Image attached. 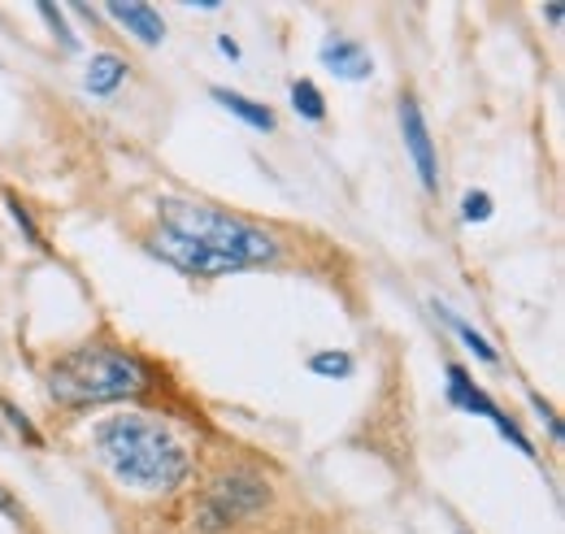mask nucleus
Segmentation results:
<instances>
[{
    "mask_svg": "<svg viewBox=\"0 0 565 534\" xmlns=\"http://www.w3.org/2000/svg\"><path fill=\"white\" fill-rule=\"evenodd\" d=\"M143 387H148V365L105 343H83L62 361H53L49 370V396L71 408L127 400V396H140Z\"/></svg>",
    "mask_w": 565,
    "mask_h": 534,
    "instance_id": "2",
    "label": "nucleus"
},
{
    "mask_svg": "<svg viewBox=\"0 0 565 534\" xmlns=\"http://www.w3.org/2000/svg\"><path fill=\"white\" fill-rule=\"evenodd\" d=\"M322 66L331 70L335 78L361 83V78L374 74V57L365 53V44H356L349 35H327V40H322Z\"/></svg>",
    "mask_w": 565,
    "mask_h": 534,
    "instance_id": "8",
    "label": "nucleus"
},
{
    "mask_svg": "<svg viewBox=\"0 0 565 534\" xmlns=\"http://www.w3.org/2000/svg\"><path fill=\"white\" fill-rule=\"evenodd\" d=\"M461 217H466V222H488V217H492V196H488V192H466Z\"/></svg>",
    "mask_w": 565,
    "mask_h": 534,
    "instance_id": "16",
    "label": "nucleus"
},
{
    "mask_svg": "<svg viewBox=\"0 0 565 534\" xmlns=\"http://www.w3.org/2000/svg\"><path fill=\"white\" fill-rule=\"evenodd\" d=\"M309 370L322 374V378H349L353 374V356L349 352H313L309 356Z\"/></svg>",
    "mask_w": 565,
    "mask_h": 534,
    "instance_id": "14",
    "label": "nucleus"
},
{
    "mask_svg": "<svg viewBox=\"0 0 565 534\" xmlns=\"http://www.w3.org/2000/svg\"><path fill=\"white\" fill-rule=\"evenodd\" d=\"M435 318H439V322H448L452 331L461 334V343H466V348H470V352H475L479 361H488V365H495V361H500V356H495V348H492V343H488L483 334L475 331V327H470L466 318H457L452 309H444V305H435Z\"/></svg>",
    "mask_w": 565,
    "mask_h": 534,
    "instance_id": "12",
    "label": "nucleus"
},
{
    "mask_svg": "<svg viewBox=\"0 0 565 534\" xmlns=\"http://www.w3.org/2000/svg\"><path fill=\"white\" fill-rule=\"evenodd\" d=\"M448 400L457 404V408H466V413H479V417H488L495 430L518 448V452H526V457H535V448H531V439L518 430V421L509 417V413H500V404L483 392V387H475V378L461 370V365H448Z\"/></svg>",
    "mask_w": 565,
    "mask_h": 534,
    "instance_id": "5",
    "label": "nucleus"
},
{
    "mask_svg": "<svg viewBox=\"0 0 565 534\" xmlns=\"http://www.w3.org/2000/svg\"><path fill=\"white\" fill-rule=\"evenodd\" d=\"M122 78H127V62L114 57V53H96L87 74H83V83H87L92 96H114L122 87Z\"/></svg>",
    "mask_w": 565,
    "mask_h": 534,
    "instance_id": "11",
    "label": "nucleus"
},
{
    "mask_svg": "<svg viewBox=\"0 0 565 534\" xmlns=\"http://www.w3.org/2000/svg\"><path fill=\"white\" fill-rule=\"evenodd\" d=\"M0 408H4V417H9V421H13V426H18V430H22V435H26V439H31L35 448L44 444V439H40V430H35V426L26 421V413H18V408H13V404H9V400H0Z\"/></svg>",
    "mask_w": 565,
    "mask_h": 534,
    "instance_id": "18",
    "label": "nucleus"
},
{
    "mask_svg": "<svg viewBox=\"0 0 565 534\" xmlns=\"http://www.w3.org/2000/svg\"><path fill=\"white\" fill-rule=\"evenodd\" d=\"M161 231L174 235V239H188V244H201L210 253L231 257L239 269L248 266H266L279 257V244L270 231L244 222V217H231L213 204L201 201H161Z\"/></svg>",
    "mask_w": 565,
    "mask_h": 534,
    "instance_id": "3",
    "label": "nucleus"
},
{
    "mask_svg": "<svg viewBox=\"0 0 565 534\" xmlns=\"http://www.w3.org/2000/svg\"><path fill=\"white\" fill-rule=\"evenodd\" d=\"M544 13H548V22H553V26H562V18H565V9H562V4H548Z\"/></svg>",
    "mask_w": 565,
    "mask_h": 534,
    "instance_id": "22",
    "label": "nucleus"
},
{
    "mask_svg": "<svg viewBox=\"0 0 565 534\" xmlns=\"http://www.w3.org/2000/svg\"><path fill=\"white\" fill-rule=\"evenodd\" d=\"M531 404H535V408H540V417L548 421V430H553V439H562V421H557V413H553L548 404L540 400V396H531Z\"/></svg>",
    "mask_w": 565,
    "mask_h": 534,
    "instance_id": "19",
    "label": "nucleus"
},
{
    "mask_svg": "<svg viewBox=\"0 0 565 534\" xmlns=\"http://www.w3.org/2000/svg\"><path fill=\"white\" fill-rule=\"evenodd\" d=\"M109 18L114 22H122L140 44H161L166 40V22H161V13L152 9V4H109Z\"/></svg>",
    "mask_w": 565,
    "mask_h": 534,
    "instance_id": "9",
    "label": "nucleus"
},
{
    "mask_svg": "<svg viewBox=\"0 0 565 534\" xmlns=\"http://www.w3.org/2000/svg\"><path fill=\"white\" fill-rule=\"evenodd\" d=\"M401 135H405V148L414 157V170H418V183L426 192L439 188V174H435V148H430V131H426L423 105L414 96H401Z\"/></svg>",
    "mask_w": 565,
    "mask_h": 534,
    "instance_id": "7",
    "label": "nucleus"
},
{
    "mask_svg": "<svg viewBox=\"0 0 565 534\" xmlns=\"http://www.w3.org/2000/svg\"><path fill=\"white\" fill-rule=\"evenodd\" d=\"M217 49H222V53H226V57H231V62H235V57H239V44H235V40H231V35H217Z\"/></svg>",
    "mask_w": 565,
    "mask_h": 534,
    "instance_id": "21",
    "label": "nucleus"
},
{
    "mask_svg": "<svg viewBox=\"0 0 565 534\" xmlns=\"http://www.w3.org/2000/svg\"><path fill=\"white\" fill-rule=\"evenodd\" d=\"M92 444H96V457L114 469V478L140 491H174L192 473L188 448L157 417H143V413H122L100 421Z\"/></svg>",
    "mask_w": 565,
    "mask_h": 534,
    "instance_id": "1",
    "label": "nucleus"
},
{
    "mask_svg": "<svg viewBox=\"0 0 565 534\" xmlns=\"http://www.w3.org/2000/svg\"><path fill=\"white\" fill-rule=\"evenodd\" d=\"M4 204H9V213H13V222H18V231H22V235H26V239H31L35 248H44V235H40V226H35V217L26 213V204L18 201L13 192H4Z\"/></svg>",
    "mask_w": 565,
    "mask_h": 534,
    "instance_id": "15",
    "label": "nucleus"
},
{
    "mask_svg": "<svg viewBox=\"0 0 565 534\" xmlns=\"http://www.w3.org/2000/svg\"><path fill=\"white\" fill-rule=\"evenodd\" d=\"M0 513H4V517H13V522L22 517V504H18V500H13V491H4V487H0Z\"/></svg>",
    "mask_w": 565,
    "mask_h": 534,
    "instance_id": "20",
    "label": "nucleus"
},
{
    "mask_svg": "<svg viewBox=\"0 0 565 534\" xmlns=\"http://www.w3.org/2000/svg\"><path fill=\"white\" fill-rule=\"evenodd\" d=\"M213 100H217L226 114H235L239 122H248L253 131H275V109H270V105L248 100V96H239V92H231V87H213Z\"/></svg>",
    "mask_w": 565,
    "mask_h": 534,
    "instance_id": "10",
    "label": "nucleus"
},
{
    "mask_svg": "<svg viewBox=\"0 0 565 534\" xmlns=\"http://www.w3.org/2000/svg\"><path fill=\"white\" fill-rule=\"evenodd\" d=\"M148 248H152L161 261H170L179 274H192V278H222V274H235V269H239L231 257L210 253V248H201V244H188V239H174V235H166V231H161Z\"/></svg>",
    "mask_w": 565,
    "mask_h": 534,
    "instance_id": "6",
    "label": "nucleus"
},
{
    "mask_svg": "<svg viewBox=\"0 0 565 534\" xmlns=\"http://www.w3.org/2000/svg\"><path fill=\"white\" fill-rule=\"evenodd\" d=\"M291 109H296L305 122H322V118H327V100H322V92H318L309 78H296V83H291Z\"/></svg>",
    "mask_w": 565,
    "mask_h": 534,
    "instance_id": "13",
    "label": "nucleus"
},
{
    "mask_svg": "<svg viewBox=\"0 0 565 534\" xmlns=\"http://www.w3.org/2000/svg\"><path fill=\"white\" fill-rule=\"evenodd\" d=\"M40 18H44V22H49V26L57 31L62 49H74V35L66 31V18H62V9H57V4H40Z\"/></svg>",
    "mask_w": 565,
    "mask_h": 534,
    "instance_id": "17",
    "label": "nucleus"
},
{
    "mask_svg": "<svg viewBox=\"0 0 565 534\" xmlns=\"http://www.w3.org/2000/svg\"><path fill=\"white\" fill-rule=\"evenodd\" d=\"M270 504V487L257 478V473H226L210 482L205 500H201V526L205 531H222L239 517H253Z\"/></svg>",
    "mask_w": 565,
    "mask_h": 534,
    "instance_id": "4",
    "label": "nucleus"
}]
</instances>
